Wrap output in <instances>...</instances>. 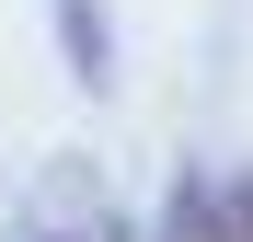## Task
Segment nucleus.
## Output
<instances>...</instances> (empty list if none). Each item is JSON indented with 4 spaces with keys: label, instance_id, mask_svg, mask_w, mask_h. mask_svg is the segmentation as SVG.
Wrapping results in <instances>:
<instances>
[{
    "label": "nucleus",
    "instance_id": "nucleus-2",
    "mask_svg": "<svg viewBox=\"0 0 253 242\" xmlns=\"http://www.w3.org/2000/svg\"><path fill=\"white\" fill-rule=\"evenodd\" d=\"M219 242H253V173H242V185L219 196Z\"/></svg>",
    "mask_w": 253,
    "mask_h": 242
},
{
    "label": "nucleus",
    "instance_id": "nucleus-3",
    "mask_svg": "<svg viewBox=\"0 0 253 242\" xmlns=\"http://www.w3.org/2000/svg\"><path fill=\"white\" fill-rule=\"evenodd\" d=\"M92 242H115V231H92Z\"/></svg>",
    "mask_w": 253,
    "mask_h": 242
},
{
    "label": "nucleus",
    "instance_id": "nucleus-1",
    "mask_svg": "<svg viewBox=\"0 0 253 242\" xmlns=\"http://www.w3.org/2000/svg\"><path fill=\"white\" fill-rule=\"evenodd\" d=\"M173 242H219V196L184 185V196H173Z\"/></svg>",
    "mask_w": 253,
    "mask_h": 242
}]
</instances>
